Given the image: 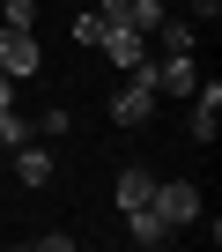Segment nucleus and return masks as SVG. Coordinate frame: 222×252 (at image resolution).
I'll use <instances>...</instances> for the list:
<instances>
[{
	"label": "nucleus",
	"instance_id": "obj_1",
	"mask_svg": "<svg viewBox=\"0 0 222 252\" xmlns=\"http://www.w3.org/2000/svg\"><path fill=\"white\" fill-rule=\"evenodd\" d=\"M148 208H156L170 230H193V222H200V186H185V178H156V186H148Z\"/></svg>",
	"mask_w": 222,
	"mask_h": 252
},
{
	"label": "nucleus",
	"instance_id": "obj_2",
	"mask_svg": "<svg viewBox=\"0 0 222 252\" xmlns=\"http://www.w3.org/2000/svg\"><path fill=\"white\" fill-rule=\"evenodd\" d=\"M37 67H45L37 30H8V23H0V74H8V82H30Z\"/></svg>",
	"mask_w": 222,
	"mask_h": 252
},
{
	"label": "nucleus",
	"instance_id": "obj_3",
	"mask_svg": "<svg viewBox=\"0 0 222 252\" xmlns=\"http://www.w3.org/2000/svg\"><path fill=\"white\" fill-rule=\"evenodd\" d=\"M111 119H119V126L156 119V82H148V67H126V89L111 96Z\"/></svg>",
	"mask_w": 222,
	"mask_h": 252
},
{
	"label": "nucleus",
	"instance_id": "obj_4",
	"mask_svg": "<svg viewBox=\"0 0 222 252\" xmlns=\"http://www.w3.org/2000/svg\"><path fill=\"white\" fill-rule=\"evenodd\" d=\"M96 52L111 60V67H148V30H126V23H104V37H96Z\"/></svg>",
	"mask_w": 222,
	"mask_h": 252
},
{
	"label": "nucleus",
	"instance_id": "obj_5",
	"mask_svg": "<svg viewBox=\"0 0 222 252\" xmlns=\"http://www.w3.org/2000/svg\"><path fill=\"white\" fill-rule=\"evenodd\" d=\"M148 82H156V96H193L200 67H193V52H163V60L148 67Z\"/></svg>",
	"mask_w": 222,
	"mask_h": 252
},
{
	"label": "nucleus",
	"instance_id": "obj_6",
	"mask_svg": "<svg viewBox=\"0 0 222 252\" xmlns=\"http://www.w3.org/2000/svg\"><path fill=\"white\" fill-rule=\"evenodd\" d=\"M148 186H156V171H148V163H119V178H111V200H119V215H126V208H148Z\"/></svg>",
	"mask_w": 222,
	"mask_h": 252
},
{
	"label": "nucleus",
	"instance_id": "obj_7",
	"mask_svg": "<svg viewBox=\"0 0 222 252\" xmlns=\"http://www.w3.org/2000/svg\"><path fill=\"white\" fill-rule=\"evenodd\" d=\"M52 171H59V163H52V149H37V141H23V149H15V178H23L30 193H37V186H52Z\"/></svg>",
	"mask_w": 222,
	"mask_h": 252
},
{
	"label": "nucleus",
	"instance_id": "obj_8",
	"mask_svg": "<svg viewBox=\"0 0 222 252\" xmlns=\"http://www.w3.org/2000/svg\"><path fill=\"white\" fill-rule=\"evenodd\" d=\"M126 237H134V245H170L178 230H170L156 208H126Z\"/></svg>",
	"mask_w": 222,
	"mask_h": 252
},
{
	"label": "nucleus",
	"instance_id": "obj_9",
	"mask_svg": "<svg viewBox=\"0 0 222 252\" xmlns=\"http://www.w3.org/2000/svg\"><path fill=\"white\" fill-rule=\"evenodd\" d=\"M163 15H170L163 0H126V8H119V23H126V30H156Z\"/></svg>",
	"mask_w": 222,
	"mask_h": 252
},
{
	"label": "nucleus",
	"instance_id": "obj_10",
	"mask_svg": "<svg viewBox=\"0 0 222 252\" xmlns=\"http://www.w3.org/2000/svg\"><path fill=\"white\" fill-rule=\"evenodd\" d=\"M23 141H30V119L15 104H0V149H23Z\"/></svg>",
	"mask_w": 222,
	"mask_h": 252
},
{
	"label": "nucleus",
	"instance_id": "obj_11",
	"mask_svg": "<svg viewBox=\"0 0 222 252\" xmlns=\"http://www.w3.org/2000/svg\"><path fill=\"white\" fill-rule=\"evenodd\" d=\"M0 23H8V30H37V0H8Z\"/></svg>",
	"mask_w": 222,
	"mask_h": 252
},
{
	"label": "nucleus",
	"instance_id": "obj_12",
	"mask_svg": "<svg viewBox=\"0 0 222 252\" xmlns=\"http://www.w3.org/2000/svg\"><path fill=\"white\" fill-rule=\"evenodd\" d=\"M67 126H74V111H67V104H52V111H37V134H45V141H59Z\"/></svg>",
	"mask_w": 222,
	"mask_h": 252
},
{
	"label": "nucleus",
	"instance_id": "obj_13",
	"mask_svg": "<svg viewBox=\"0 0 222 252\" xmlns=\"http://www.w3.org/2000/svg\"><path fill=\"white\" fill-rule=\"evenodd\" d=\"M222 134V111L215 104H193V141H215Z\"/></svg>",
	"mask_w": 222,
	"mask_h": 252
},
{
	"label": "nucleus",
	"instance_id": "obj_14",
	"mask_svg": "<svg viewBox=\"0 0 222 252\" xmlns=\"http://www.w3.org/2000/svg\"><path fill=\"white\" fill-rule=\"evenodd\" d=\"M96 37H104V15H96V8H82V15H74V45H89V52H96Z\"/></svg>",
	"mask_w": 222,
	"mask_h": 252
},
{
	"label": "nucleus",
	"instance_id": "obj_15",
	"mask_svg": "<svg viewBox=\"0 0 222 252\" xmlns=\"http://www.w3.org/2000/svg\"><path fill=\"white\" fill-rule=\"evenodd\" d=\"M156 30H163V52H193V23H170V15H163Z\"/></svg>",
	"mask_w": 222,
	"mask_h": 252
},
{
	"label": "nucleus",
	"instance_id": "obj_16",
	"mask_svg": "<svg viewBox=\"0 0 222 252\" xmlns=\"http://www.w3.org/2000/svg\"><path fill=\"white\" fill-rule=\"evenodd\" d=\"M222 15V0H193V23H215Z\"/></svg>",
	"mask_w": 222,
	"mask_h": 252
},
{
	"label": "nucleus",
	"instance_id": "obj_17",
	"mask_svg": "<svg viewBox=\"0 0 222 252\" xmlns=\"http://www.w3.org/2000/svg\"><path fill=\"white\" fill-rule=\"evenodd\" d=\"M0 104H15V82H8V74H0Z\"/></svg>",
	"mask_w": 222,
	"mask_h": 252
}]
</instances>
